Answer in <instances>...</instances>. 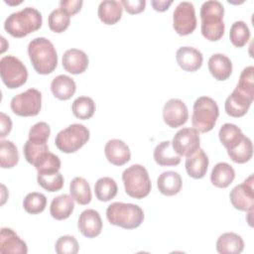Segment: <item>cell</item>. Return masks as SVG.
<instances>
[{
	"mask_svg": "<svg viewBox=\"0 0 254 254\" xmlns=\"http://www.w3.org/2000/svg\"><path fill=\"white\" fill-rule=\"evenodd\" d=\"M71 110L76 118L86 120L93 116L95 112V103L91 97L79 96L72 102Z\"/></svg>",
	"mask_w": 254,
	"mask_h": 254,
	"instance_id": "obj_34",
	"label": "cell"
},
{
	"mask_svg": "<svg viewBox=\"0 0 254 254\" xmlns=\"http://www.w3.org/2000/svg\"><path fill=\"white\" fill-rule=\"evenodd\" d=\"M0 74L3 83L10 89L22 86L28 78L27 67L14 56H5L0 60Z\"/></svg>",
	"mask_w": 254,
	"mask_h": 254,
	"instance_id": "obj_8",
	"label": "cell"
},
{
	"mask_svg": "<svg viewBox=\"0 0 254 254\" xmlns=\"http://www.w3.org/2000/svg\"><path fill=\"white\" fill-rule=\"evenodd\" d=\"M69 192L78 204L85 205L91 201L92 194L90 186L87 181L81 177H75L72 179L69 185Z\"/></svg>",
	"mask_w": 254,
	"mask_h": 254,
	"instance_id": "obj_30",
	"label": "cell"
},
{
	"mask_svg": "<svg viewBox=\"0 0 254 254\" xmlns=\"http://www.w3.org/2000/svg\"><path fill=\"white\" fill-rule=\"evenodd\" d=\"M235 178L234 169L225 162L217 163L210 174V182L211 184L220 189L227 188Z\"/></svg>",
	"mask_w": 254,
	"mask_h": 254,
	"instance_id": "obj_28",
	"label": "cell"
},
{
	"mask_svg": "<svg viewBox=\"0 0 254 254\" xmlns=\"http://www.w3.org/2000/svg\"><path fill=\"white\" fill-rule=\"evenodd\" d=\"M106 217L112 225L124 229H134L142 224L144 211L137 204L116 201L107 206Z\"/></svg>",
	"mask_w": 254,
	"mask_h": 254,
	"instance_id": "obj_4",
	"label": "cell"
},
{
	"mask_svg": "<svg viewBox=\"0 0 254 254\" xmlns=\"http://www.w3.org/2000/svg\"><path fill=\"white\" fill-rule=\"evenodd\" d=\"M19 162V153L16 145L9 140L0 142V166L3 169H10Z\"/></svg>",
	"mask_w": 254,
	"mask_h": 254,
	"instance_id": "obj_32",
	"label": "cell"
},
{
	"mask_svg": "<svg viewBox=\"0 0 254 254\" xmlns=\"http://www.w3.org/2000/svg\"><path fill=\"white\" fill-rule=\"evenodd\" d=\"M236 88L246 94L254 96V67L252 65L243 68L240 73Z\"/></svg>",
	"mask_w": 254,
	"mask_h": 254,
	"instance_id": "obj_41",
	"label": "cell"
},
{
	"mask_svg": "<svg viewBox=\"0 0 254 254\" xmlns=\"http://www.w3.org/2000/svg\"><path fill=\"white\" fill-rule=\"evenodd\" d=\"M46 195L37 191L28 193L23 200V207L30 214H38L43 212L46 208Z\"/></svg>",
	"mask_w": 254,
	"mask_h": 254,
	"instance_id": "obj_38",
	"label": "cell"
},
{
	"mask_svg": "<svg viewBox=\"0 0 254 254\" xmlns=\"http://www.w3.org/2000/svg\"><path fill=\"white\" fill-rule=\"evenodd\" d=\"M173 3V1H161V0H152L151 1V5L153 6L154 10L156 11H159V12H164L166 11L170 6L171 4Z\"/></svg>",
	"mask_w": 254,
	"mask_h": 254,
	"instance_id": "obj_47",
	"label": "cell"
},
{
	"mask_svg": "<svg viewBox=\"0 0 254 254\" xmlns=\"http://www.w3.org/2000/svg\"><path fill=\"white\" fill-rule=\"evenodd\" d=\"M227 154L234 163L244 164L248 162L253 155L252 141L244 135L239 142L227 149Z\"/></svg>",
	"mask_w": 254,
	"mask_h": 254,
	"instance_id": "obj_29",
	"label": "cell"
},
{
	"mask_svg": "<svg viewBox=\"0 0 254 254\" xmlns=\"http://www.w3.org/2000/svg\"><path fill=\"white\" fill-rule=\"evenodd\" d=\"M51 134V128L46 122H38L34 124L29 131V139L33 142L47 143Z\"/></svg>",
	"mask_w": 254,
	"mask_h": 254,
	"instance_id": "obj_43",
	"label": "cell"
},
{
	"mask_svg": "<svg viewBox=\"0 0 254 254\" xmlns=\"http://www.w3.org/2000/svg\"><path fill=\"white\" fill-rule=\"evenodd\" d=\"M49 151V146L47 143H39V142H33L28 140L23 148L24 156L26 161L31 164L35 165L37 160L45 153Z\"/></svg>",
	"mask_w": 254,
	"mask_h": 254,
	"instance_id": "obj_40",
	"label": "cell"
},
{
	"mask_svg": "<svg viewBox=\"0 0 254 254\" xmlns=\"http://www.w3.org/2000/svg\"><path fill=\"white\" fill-rule=\"evenodd\" d=\"M208 157L202 149H197L192 154L187 156L186 170L190 177L193 179H201L205 176L208 167Z\"/></svg>",
	"mask_w": 254,
	"mask_h": 254,
	"instance_id": "obj_20",
	"label": "cell"
},
{
	"mask_svg": "<svg viewBox=\"0 0 254 254\" xmlns=\"http://www.w3.org/2000/svg\"><path fill=\"white\" fill-rule=\"evenodd\" d=\"M253 175H250L243 183L235 186L230 193L229 198L234 208L241 211H253L254 206V188Z\"/></svg>",
	"mask_w": 254,
	"mask_h": 254,
	"instance_id": "obj_11",
	"label": "cell"
},
{
	"mask_svg": "<svg viewBox=\"0 0 254 254\" xmlns=\"http://www.w3.org/2000/svg\"><path fill=\"white\" fill-rule=\"evenodd\" d=\"M82 4V0H62L60 2V8H62L70 16H72L80 11Z\"/></svg>",
	"mask_w": 254,
	"mask_h": 254,
	"instance_id": "obj_45",
	"label": "cell"
},
{
	"mask_svg": "<svg viewBox=\"0 0 254 254\" xmlns=\"http://www.w3.org/2000/svg\"><path fill=\"white\" fill-rule=\"evenodd\" d=\"M12 111L23 117L36 116L41 111L42 93L36 88H29L15 95L10 102Z\"/></svg>",
	"mask_w": 254,
	"mask_h": 254,
	"instance_id": "obj_9",
	"label": "cell"
},
{
	"mask_svg": "<svg viewBox=\"0 0 254 254\" xmlns=\"http://www.w3.org/2000/svg\"><path fill=\"white\" fill-rule=\"evenodd\" d=\"M89 135V130L84 125L74 123L57 134L55 144L63 153H74L87 143Z\"/></svg>",
	"mask_w": 254,
	"mask_h": 254,
	"instance_id": "obj_7",
	"label": "cell"
},
{
	"mask_svg": "<svg viewBox=\"0 0 254 254\" xmlns=\"http://www.w3.org/2000/svg\"><path fill=\"white\" fill-rule=\"evenodd\" d=\"M122 181L126 193L133 198H144L151 191V180L148 171L142 165L135 164L127 168L122 174Z\"/></svg>",
	"mask_w": 254,
	"mask_h": 254,
	"instance_id": "obj_5",
	"label": "cell"
},
{
	"mask_svg": "<svg viewBox=\"0 0 254 254\" xmlns=\"http://www.w3.org/2000/svg\"><path fill=\"white\" fill-rule=\"evenodd\" d=\"M104 154L109 163L115 166H123L130 161L131 152L127 144L119 139H111L104 146Z\"/></svg>",
	"mask_w": 254,
	"mask_h": 254,
	"instance_id": "obj_16",
	"label": "cell"
},
{
	"mask_svg": "<svg viewBox=\"0 0 254 254\" xmlns=\"http://www.w3.org/2000/svg\"><path fill=\"white\" fill-rule=\"evenodd\" d=\"M182 185L183 181L181 175L175 171L163 172L157 180V187L159 191L167 196L179 193L182 189Z\"/></svg>",
	"mask_w": 254,
	"mask_h": 254,
	"instance_id": "obj_22",
	"label": "cell"
},
{
	"mask_svg": "<svg viewBox=\"0 0 254 254\" xmlns=\"http://www.w3.org/2000/svg\"><path fill=\"white\" fill-rule=\"evenodd\" d=\"M28 55L34 69L40 74L52 73L58 65V54L54 44L44 38L33 39L28 45Z\"/></svg>",
	"mask_w": 254,
	"mask_h": 254,
	"instance_id": "obj_1",
	"label": "cell"
},
{
	"mask_svg": "<svg viewBox=\"0 0 254 254\" xmlns=\"http://www.w3.org/2000/svg\"><path fill=\"white\" fill-rule=\"evenodd\" d=\"M0 137L3 139L5 136H7L11 129H12V121H11V118L6 115L5 113L1 112L0 113Z\"/></svg>",
	"mask_w": 254,
	"mask_h": 254,
	"instance_id": "obj_46",
	"label": "cell"
},
{
	"mask_svg": "<svg viewBox=\"0 0 254 254\" xmlns=\"http://www.w3.org/2000/svg\"><path fill=\"white\" fill-rule=\"evenodd\" d=\"M254 96L244 93L238 88H234L231 94L226 98L224 108L226 113L231 117H242L245 115L253 102Z\"/></svg>",
	"mask_w": 254,
	"mask_h": 254,
	"instance_id": "obj_14",
	"label": "cell"
},
{
	"mask_svg": "<svg viewBox=\"0 0 254 254\" xmlns=\"http://www.w3.org/2000/svg\"><path fill=\"white\" fill-rule=\"evenodd\" d=\"M173 27L180 36H188L196 28L194 6L191 2H180L173 13Z\"/></svg>",
	"mask_w": 254,
	"mask_h": 254,
	"instance_id": "obj_10",
	"label": "cell"
},
{
	"mask_svg": "<svg viewBox=\"0 0 254 254\" xmlns=\"http://www.w3.org/2000/svg\"><path fill=\"white\" fill-rule=\"evenodd\" d=\"M38 184L48 191L54 192L64 187V177L60 172L38 174Z\"/></svg>",
	"mask_w": 254,
	"mask_h": 254,
	"instance_id": "obj_39",
	"label": "cell"
},
{
	"mask_svg": "<svg viewBox=\"0 0 254 254\" xmlns=\"http://www.w3.org/2000/svg\"><path fill=\"white\" fill-rule=\"evenodd\" d=\"M61 160L60 158L48 151L47 153L43 154L35 163V168L38 174H46V173H56L59 172L61 169Z\"/></svg>",
	"mask_w": 254,
	"mask_h": 254,
	"instance_id": "obj_37",
	"label": "cell"
},
{
	"mask_svg": "<svg viewBox=\"0 0 254 254\" xmlns=\"http://www.w3.org/2000/svg\"><path fill=\"white\" fill-rule=\"evenodd\" d=\"M188 107L183 100L172 98L165 103L163 108V119L171 128H177L184 125L188 121Z\"/></svg>",
	"mask_w": 254,
	"mask_h": 254,
	"instance_id": "obj_13",
	"label": "cell"
},
{
	"mask_svg": "<svg viewBox=\"0 0 254 254\" xmlns=\"http://www.w3.org/2000/svg\"><path fill=\"white\" fill-rule=\"evenodd\" d=\"M49 28L55 33H63L70 24V15L62 8L54 9L48 18Z\"/></svg>",
	"mask_w": 254,
	"mask_h": 254,
	"instance_id": "obj_36",
	"label": "cell"
},
{
	"mask_svg": "<svg viewBox=\"0 0 254 254\" xmlns=\"http://www.w3.org/2000/svg\"><path fill=\"white\" fill-rule=\"evenodd\" d=\"M28 247L18 234L11 228L3 227L0 233V253L2 254H26Z\"/></svg>",
	"mask_w": 254,
	"mask_h": 254,
	"instance_id": "obj_17",
	"label": "cell"
},
{
	"mask_svg": "<svg viewBox=\"0 0 254 254\" xmlns=\"http://www.w3.org/2000/svg\"><path fill=\"white\" fill-rule=\"evenodd\" d=\"M199 132L193 127L179 130L172 140V147L180 156H189L199 149Z\"/></svg>",
	"mask_w": 254,
	"mask_h": 254,
	"instance_id": "obj_12",
	"label": "cell"
},
{
	"mask_svg": "<svg viewBox=\"0 0 254 254\" xmlns=\"http://www.w3.org/2000/svg\"><path fill=\"white\" fill-rule=\"evenodd\" d=\"M77 227L80 233L87 238L98 236L102 230V220L99 212L91 208L83 210L79 215Z\"/></svg>",
	"mask_w": 254,
	"mask_h": 254,
	"instance_id": "obj_15",
	"label": "cell"
},
{
	"mask_svg": "<svg viewBox=\"0 0 254 254\" xmlns=\"http://www.w3.org/2000/svg\"><path fill=\"white\" fill-rule=\"evenodd\" d=\"M229 38L233 46L237 48L244 47L250 39V30L243 21L234 22L229 31Z\"/></svg>",
	"mask_w": 254,
	"mask_h": 254,
	"instance_id": "obj_35",
	"label": "cell"
},
{
	"mask_svg": "<svg viewBox=\"0 0 254 254\" xmlns=\"http://www.w3.org/2000/svg\"><path fill=\"white\" fill-rule=\"evenodd\" d=\"M78 242L74 236H61L55 245V250L58 254H76L78 252Z\"/></svg>",
	"mask_w": 254,
	"mask_h": 254,
	"instance_id": "obj_42",
	"label": "cell"
},
{
	"mask_svg": "<svg viewBox=\"0 0 254 254\" xmlns=\"http://www.w3.org/2000/svg\"><path fill=\"white\" fill-rule=\"evenodd\" d=\"M123 7L120 2L115 0H104L98 5V18L106 25L116 24L122 16Z\"/></svg>",
	"mask_w": 254,
	"mask_h": 254,
	"instance_id": "obj_25",
	"label": "cell"
},
{
	"mask_svg": "<svg viewBox=\"0 0 254 254\" xmlns=\"http://www.w3.org/2000/svg\"><path fill=\"white\" fill-rule=\"evenodd\" d=\"M199 16L201 19L200 30L202 36L210 42L220 40L225 30L223 5L216 0L205 1L200 7Z\"/></svg>",
	"mask_w": 254,
	"mask_h": 254,
	"instance_id": "obj_2",
	"label": "cell"
},
{
	"mask_svg": "<svg viewBox=\"0 0 254 254\" xmlns=\"http://www.w3.org/2000/svg\"><path fill=\"white\" fill-rule=\"evenodd\" d=\"M207 66L211 75L216 80H225L232 73V63L223 54H213L208 60Z\"/></svg>",
	"mask_w": 254,
	"mask_h": 254,
	"instance_id": "obj_21",
	"label": "cell"
},
{
	"mask_svg": "<svg viewBox=\"0 0 254 254\" xmlns=\"http://www.w3.org/2000/svg\"><path fill=\"white\" fill-rule=\"evenodd\" d=\"M181 157L175 152L170 141L159 143L154 150V160L159 166H178L181 163Z\"/></svg>",
	"mask_w": 254,
	"mask_h": 254,
	"instance_id": "obj_27",
	"label": "cell"
},
{
	"mask_svg": "<svg viewBox=\"0 0 254 254\" xmlns=\"http://www.w3.org/2000/svg\"><path fill=\"white\" fill-rule=\"evenodd\" d=\"M218 115L217 103L211 97L200 96L193 103L191 124L198 132L206 133L213 129Z\"/></svg>",
	"mask_w": 254,
	"mask_h": 254,
	"instance_id": "obj_6",
	"label": "cell"
},
{
	"mask_svg": "<svg viewBox=\"0 0 254 254\" xmlns=\"http://www.w3.org/2000/svg\"><path fill=\"white\" fill-rule=\"evenodd\" d=\"M42 22L40 11L33 7H26L10 14L4 22V29L14 38H23L39 30Z\"/></svg>",
	"mask_w": 254,
	"mask_h": 254,
	"instance_id": "obj_3",
	"label": "cell"
},
{
	"mask_svg": "<svg viewBox=\"0 0 254 254\" xmlns=\"http://www.w3.org/2000/svg\"><path fill=\"white\" fill-rule=\"evenodd\" d=\"M176 60L181 68L186 71H195L200 68L203 61L202 54L192 47H181L176 53Z\"/></svg>",
	"mask_w": 254,
	"mask_h": 254,
	"instance_id": "obj_19",
	"label": "cell"
},
{
	"mask_svg": "<svg viewBox=\"0 0 254 254\" xmlns=\"http://www.w3.org/2000/svg\"><path fill=\"white\" fill-rule=\"evenodd\" d=\"M118 191L116 182L110 177H103L96 181L94 185L95 196L100 201H109L115 197Z\"/></svg>",
	"mask_w": 254,
	"mask_h": 254,
	"instance_id": "obj_31",
	"label": "cell"
},
{
	"mask_svg": "<svg viewBox=\"0 0 254 254\" xmlns=\"http://www.w3.org/2000/svg\"><path fill=\"white\" fill-rule=\"evenodd\" d=\"M244 136L241 129L232 123H225L223 124L218 132V137L221 144L226 148L229 149L234 146L237 142L241 140Z\"/></svg>",
	"mask_w": 254,
	"mask_h": 254,
	"instance_id": "obj_33",
	"label": "cell"
},
{
	"mask_svg": "<svg viewBox=\"0 0 254 254\" xmlns=\"http://www.w3.org/2000/svg\"><path fill=\"white\" fill-rule=\"evenodd\" d=\"M243 249L242 237L234 232L222 233L216 241V250L220 254H240Z\"/></svg>",
	"mask_w": 254,
	"mask_h": 254,
	"instance_id": "obj_23",
	"label": "cell"
},
{
	"mask_svg": "<svg viewBox=\"0 0 254 254\" xmlns=\"http://www.w3.org/2000/svg\"><path fill=\"white\" fill-rule=\"evenodd\" d=\"M51 90L55 97L58 99L67 100L74 94L76 90V84L70 76L60 74L52 80Z\"/></svg>",
	"mask_w": 254,
	"mask_h": 254,
	"instance_id": "obj_26",
	"label": "cell"
},
{
	"mask_svg": "<svg viewBox=\"0 0 254 254\" xmlns=\"http://www.w3.org/2000/svg\"><path fill=\"white\" fill-rule=\"evenodd\" d=\"M71 195L64 193L53 198L50 205V213L57 220H64L70 216L74 209V202Z\"/></svg>",
	"mask_w": 254,
	"mask_h": 254,
	"instance_id": "obj_24",
	"label": "cell"
},
{
	"mask_svg": "<svg viewBox=\"0 0 254 254\" xmlns=\"http://www.w3.org/2000/svg\"><path fill=\"white\" fill-rule=\"evenodd\" d=\"M63 66L71 74H79L86 70L88 66L87 55L79 49H68L63 55Z\"/></svg>",
	"mask_w": 254,
	"mask_h": 254,
	"instance_id": "obj_18",
	"label": "cell"
},
{
	"mask_svg": "<svg viewBox=\"0 0 254 254\" xmlns=\"http://www.w3.org/2000/svg\"><path fill=\"white\" fill-rule=\"evenodd\" d=\"M122 7L129 14H138L145 10L146 1L145 0H122Z\"/></svg>",
	"mask_w": 254,
	"mask_h": 254,
	"instance_id": "obj_44",
	"label": "cell"
}]
</instances>
